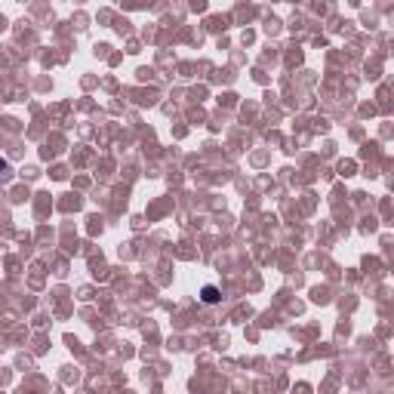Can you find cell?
<instances>
[{"mask_svg":"<svg viewBox=\"0 0 394 394\" xmlns=\"http://www.w3.org/2000/svg\"><path fill=\"white\" fill-rule=\"evenodd\" d=\"M204 302H207V305H216V302H219V290H216V287H204Z\"/></svg>","mask_w":394,"mask_h":394,"instance_id":"6da1fadb","label":"cell"},{"mask_svg":"<svg viewBox=\"0 0 394 394\" xmlns=\"http://www.w3.org/2000/svg\"><path fill=\"white\" fill-rule=\"evenodd\" d=\"M4 173H10V164H6V161H0V176H4Z\"/></svg>","mask_w":394,"mask_h":394,"instance_id":"7a4b0ae2","label":"cell"}]
</instances>
